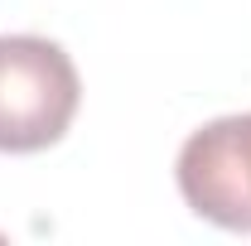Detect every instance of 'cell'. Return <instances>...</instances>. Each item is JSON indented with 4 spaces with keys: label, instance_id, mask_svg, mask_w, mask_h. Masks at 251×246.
<instances>
[{
    "label": "cell",
    "instance_id": "6da1fadb",
    "mask_svg": "<svg viewBox=\"0 0 251 246\" xmlns=\"http://www.w3.org/2000/svg\"><path fill=\"white\" fill-rule=\"evenodd\" d=\"M82 82L63 44L39 34H0V150L34 154L68 135Z\"/></svg>",
    "mask_w": 251,
    "mask_h": 246
},
{
    "label": "cell",
    "instance_id": "7a4b0ae2",
    "mask_svg": "<svg viewBox=\"0 0 251 246\" xmlns=\"http://www.w3.org/2000/svg\"><path fill=\"white\" fill-rule=\"evenodd\" d=\"M179 193L203 222L251 232V111L218 116L193 130L174 164Z\"/></svg>",
    "mask_w": 251,
    "mask_h": 246
}]
</instances>
